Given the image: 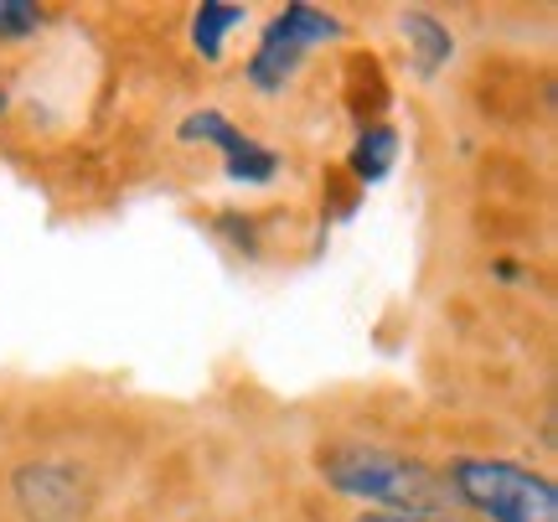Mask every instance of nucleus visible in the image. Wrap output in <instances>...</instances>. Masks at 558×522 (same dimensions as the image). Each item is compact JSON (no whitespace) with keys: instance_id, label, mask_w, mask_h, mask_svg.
Here are the masks:
<instances>
[{"instance_id":"nucleus-1","label":"nucleus","mask_w":558,"mask_h":522,"mask_svg":"<svg viewBox=\"0 0 558 522\" xmlns=\"http://www.w3.org/2000/svg\"><path fill=\"white\" fill-rule=\"evenodd\" d=\"M316 471L331 491L367 502V512H439L445 518V502H456V491L439 471L403 450H383V445L341 440L320 450Z\"/></svg>"},{"instance_id":"nucleus-2","label":"nucleus","mask_w":558,"mask_h":522,"mask_svg":"<svg viewBox=\"0 0 558 522\" xmlns=\"http://www.w3.org/2000/svg\"><path fill=\"white\" fill-rule=\"evenodd\" d=\"M445 482L456 491V502L476 507L492 522H558V486L518 461L497 456H460L450 461Z\"/></svg>"},{"instance_id":"nucleus-3","label":"nucleus","mask_w":558,"mask_h":522,"mask_svg":"<svg viewBox=\"0 0 558 522\" xmlns=\"http://www.w3.org/2000/svg\"><path fill=\"white\" fill-rule=\"evenodd\" d=\"M341 32H347L341 16L320 11V5H305V0L284 5V11L264 26L259 47H254V58H248V83H254L259 94H279V88L300 73V62L311 58L316 47L337 41Z\"/></svg>"},{"instance_id":"nucleus-4","label":"nucleus","mask_w":558,"mask_h":522,"mask_svg":"<svg viewBox=\"0 0 558 522\" xmlns=\"http://www.w3.org/2000/svg\"><path fill=\"white\" fill-rule=\"evenodd\" d=\"M16 502L26 522H83V512H88L83 471L52 461L26 465V471H16Z\"/></svg>"},{"instance_id":"nucleus-5","label":"nucleus","mask_w":558,"mask_h":522,"mask_svg":"<svg viewBox=\"0 0 558 522\" xmlns=\"http://www.w3.org/2000/svg\"><path fill=\"white\" fill-rule=\"evenodd\" d=\"M403 37H409V47H414V68L418 78H435L439 68L450 62V52H456V37H450V26H439L429 11H403Z\"/></svg>"},{"instance_id":"nucleus-6","label":"nucleus","mask_w":558,"mask_h":522,"mask_svg":"<svg viewBox=\"0 0 558 522\" xmlns=\"http://www.w3.org/2000/svg\"><path fill=\"white\" fill-rule=\"evenodd\" d=\"M393 161H399V130H393V124H367L357 135V145H352V171H357V181L362 186H367V181H383L393 171Z\"/></svg>"},{"instance_id":"nucleus-7","label":"nucleus","mask_w":558,"mask_h":522,"mask_svg":"<svg viewBox=\"0 0 558 522\" xmlns=\"http://www.w3.org/2000/svg\"><path fill=\"white\" fill-rule=\"evenodd\" d=\"M243 21V5H228V0H207V5H197V16H192V41H197V52L207 62L222 58V41H228V32Z\"/></svg>"},{"instance_id":"nucleus-8","label":"nucleus","mask_w":558,"mask_h":522,"mask_svg":"<svg viewBox=\"0 0 558 522\" xmlns=\"http://www.w3.org/2000/svg\"><path fill=\"white\" fill-rule=\"evenodd\" d=\"M181 145H213V150H218L222 161H228V156H233V150H243V141H248V135H243L239 124L228 120V114H218V109H202V114H192V120H181Z\"/></svg>"},{"instance_id":"nucleus-9","label":"nucleus","mask_w":558,"mask_h":522,"mask_svg":"<svg viewBox=\"0 0 558 522\" xmlns=\"http://www.w3.org/2000/svg\"><path fill=\"white\" fill-rule=\"evenodd\" d=\"M222 177L239 181V186H269V181L279 177V156L259 141H243V150H233V156L222 161Z\"/></svg>"},{"instance_id":"nucleus-10","label":"nucleus","mask_w":558,"mask_h":522,"mask_svg":"<svg viewBox=\"0 0 558 522\" xmlns=\"http://www.w3.org/2000/svg\"><path fill=\"white\" fill-rule=\"evenodd\" d=\"M47 11L32 5V0H0V37L16 41V37H37Z\"/></svg>"},{"instance_id":"nucleus-11","label":"nucleus","mask_w":558,"mask_h":522,"mask_svg":"<svg viewBox=\"0 0 558 522\" xmlns=\"http://www.w3.org/2000/svg\"><path fill=\"white\" fill-rule=\"evenodd\" d=\"M357 522H450L439 512H362Z\"/></svg>"}]
</instances>
